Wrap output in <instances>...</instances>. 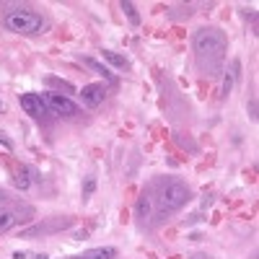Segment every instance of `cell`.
Wrapping results in <instances>:
<instances>
[{"label": "cell", "mask_w": 259, "mask_h": 259, "mask_svg": "<svg viewBox=\"0 0 259 259\" xmlns=\"http://www.w3.org/2000/svg\"><path fill=\"white\" fill-rule=\"evenodd\" d=\"M192 49H195V62L202 70V76L218 78L220 73H226L228 39L218 26H202L200 31H195Z\"/></svg>", "instance_id": "6da1fadb"}, {"label": "cell", "mask_w": 259, "mask_h": 259, "mask_svg": "<svg viewBox=\"0 0 259 259\" xmlns=\"http://www.w3.org/2000/svg\"><path fill=\"white\" fill-rule=\"evenodd\" d=\"M156 187H158V195L153 197V202H158V208H156V215H158V218H166V215L181 210V208L189 202V197H192L189 187H187L184 181H179V179L163 181V184L156 181ZM148 189H151V187H148Z\"/></svg>", "instance_id": "7a4b0ae2"}, {"label": "cell", "mask_w": 259, "mask_h": 259, "mask_svg": "<svg viewBox=\"0 0 259 259\" xmlns=\"http://www.w3.org/2000/svg\"><path fill=\"white\" fill-rule=\"evenodd\" d=\"M3 26L13 34H42L44 21L39 13H31L29 8H21V11H8L3 16Z\"/></svg>", "instance_id": "3957f363"}, {"label": "cell", "mask_w": 259, "mask_h": 259, "mask_svg": "<svg viewBox=\"0 0 259 259\" xmlns=\"http://www.w3.org/2000/svg\"><path fill=\"white\" fill-rule=\"evenodd\" d=\"M76 220L73 218H68V215H54V218H49V220H44V223H36V226H31V228H26V231H21V238H34V236H49V233H60V231H65V228H70Z\"/></svg>", "instance_id": "277c9868"}, {"label": "cell", "mask_w": 259, "mask_h": 259, "mask_svg": "<svg viewBox=\"0 0 259 259\" xmlns=\"http://www.w3.org/2000/svg\"><path fill=\"white\" fill-rule=\"evenodd\" d=\"M44 104H47V112L57 114V117H76L78 114V104L70 101L68 96L62 94H54V91H47V94H42Z\"/></svg>", "instance_id": "5b68a950"}, {"label": "cell", "mask_w": 259, "mask_h": 259, "mask_svg": "<svg viewBox=\"0 0 259 259\" xmlns=\"http://www.w3.org/2000/svg\"><path fill=\"white\" fill-rule=\"evenodd\" d=\"M21 109L34 119H42L47 114V104H44L42 94H24L21 96Z\"/></svg>", "instance_id": "8992f818"}, {"label": "cell", "mask_w": 259, "mask_h": 259, "mask_svg": "<svg viewBox=\"0 0 259 259\" xmlns=\"http://www.w3.org/2000/svg\"><path fill=\"white\" fill-rule=\"evenodd\" d=\"M21 213H31V208H0V233H8L21 223Z\"/></svg>", "instance_id": "52a82bcc"}, {"label": "cell", "mask_w": 259, "mask_h": 259, "mask_svg": "<svg viewBox=\"0 0 259 259\" xmlns=\"http://www.w3.org/2000/svg\"><path fill=\"white\" fill-rule=\"evenodd\" d=\"M104 96H106V88H104V86H99V83H88V86H83V91H81L83 104H86V106H91V109L101 106V104H104Z\"/></svg>", "instance_id": "ba28073f"}, {"label": "cell", "mask_w": 259, "mask_h": 259, "mask_svg": "<svg viewBox=\"0 0 259 259\" xmlns=\"http://www.w3.org/2000/svg\"><path fill=\"white\" fill-rule=\"evenodd\" d=\"M73 259H117V249L114 246H96V249H88Z\"/></svg>", "instance_id": "9c48e42d"}, {"label": "cell", "mask_w": 259, "mask_h": 259, "mask_svg": "<svg viewBox=\"0 0 259 259\" xmlns=\"http://www.w3.org/2000/svg\"><path fill=\"white\" fill-rule=\"evenodd\" d=\"M101 54H104V60H106V62H112V65L119 68V70H127V68H130L127 57H122V54H117V52H112V49H104Z\"/></svg>", "instance_id": "30bf717a"}, {"label": "cell", "mask_w": 259, "mask_h": 259, "mask_svg": "<svg viewBox=\"0 0 259 259\" xmlns=\"http://www.w3.org/2000/svg\"><path fill=\"white\" fill-rule=\"evenodd\" d=\"M83 65H86V68H91L94 73H99V76H104V78H106L109 83H117V81H114V76H112V73H109V70H106V68H104L101 62H96V60L86 57V60H83Z\"/></svg>", "instance_id": "8fae6325"}, {"label": "cell", "mask_w": 259, "mask_h": 259, "mask_svg": "<svg viewBox=\"0 0 259 259\" xmlns=\"http://www.w3.org/2000/svg\"><path fill=\"white\" fill-rule=\"evenodd\" d=\"M29 174H31V171L26 169V166H21V169L16 171V187H18V189L26 192V189L31 187V176H29Z\"/></svg>", "instance_id": "7c38bea8"}, {"label": "cell", "mask_w": 259, "mask_h": 259, "mask_svg": "<svg viewBox=\"0 0 259 259\" xmlns=\"http://www.w3.org/2000/svg\"><path fill=\"white\" fill-rule=\"evenodd\" d=\"M119 8H122V11H124V16L130 18V24H133V26H140V16H138L135 6L130 3V0H122V3H119Z\"/></svg>", "instance_id": "4fadbf2b"}, {"label": "cell", "mask_w": 259, "mask_h": 259, "mask_svg": "<svg viewBox=\"0 0 259 259\" xmlns=\"http://www.w3.org/2000/svg\"><path fill=\"white\" fill-rule=\"evenodd\" d=\"M94 192H96V176L91 174V176H86V181H83V189H81V195H83V200H88Z\"/></svg>", "instance_id": "5bb4252c"}, {"label": "cell", "mask_w": 259, "mask_h": 259, "mask_svg": "<svg viewBox=\"0 0 259 259\" xmlns=\"http://www.w3.org/2000/svg\"><path fill=\"white\" fill-rule=\"evenodd\" d=\"M47 83H52V86H60V88H65L68 94H73V91H76V88H73L70 83H65V81H60V78H47Z\"/></svg>", "instance_id": "9a60e30c"}, {"label": "cell", "mask_w": 259, "mask_h": 259, "mask_svg": "<svg viewBox=\"0 0 259 259\" xmlns=\"http://www.w3.org/2000/svg\"><path fill=\"white\" fill-rule=\"evenodd\" d=\"M249 117H251V122H256V117H259V114H256V101H254V99L249 101Z\"/></svg>", "instance_id": "2e32d148"}, {"label": "cell", "mask_w": 259, "mask_h": 259, "mask_svg": "<svg viewBox=\"0 0 259 259\" xmlns=\"http://www.w3.org/2000/svg\"><path fill=\"white\" fill-rule=\"evenodd\" d=\"M0 145H3L6 151H13V143H11V140H8V138L3 135V133H0Z\"/></svg>", "instance_id": "e0dca14e"}, {"label": "cell", "mask_w": 259, "mask_h": 259, "mask_svg": "<svg viewBox=\"0 0 259 259\" xmlns=\"http://www.w3.org/2000/svg\"><path fill=\"white\" fill-rule=\"evenodd\" d=\"M13 259H26V254H24V251H16V254H13Z\"/></svg>", "instance_id": "ac0fdd59"}, {"label": "cell", "mask_w": 259, "mask_h": 259, "mask_svg": "<svg viewBox=\"0 0 259 259\" xmlns=\"http://www.w3.org/2000/svg\"><path fill=\"white\" fill-rule=\"evenodd\" d=\"M34 259H49V256H47V254H36Z\"/></svg>", "instance_id": "d6986e66"}, {"label": "cell", "mask_w": 259, "mask_h": 259, "mask_svg": "<svg viewBox=\"0 0 259 259\" xmlns=\"http://www.w3.org/2000/svg\"><path fill=\"white\" fill-rule=\"evenodd\" d=\"M0 112H3V101H0Z\"/></svg>", "instance_id": "ffe728a7"}]
</instances>
